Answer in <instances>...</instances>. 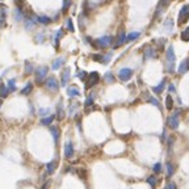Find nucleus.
Segmentation results:
<instances>
[{"label": "nucleus", "mask_w": 189, "mask_h": 189, "mask_svg": "<svg viewBox=\"0 0 189 189\" xmlns=\"http://www.w3.org/2000/svg\"><path fill=\"white\" fill-rule=\"evenodd\" d=\"M175 65H176V55L173 51V46H169L167 50V71L172 74L175 71Z\"/></svg>", "instance_id": "1"}, {"label": "nucleus", "mask_w": 189, "mask_h": 189, "mask_svg": "<svg viewBox=\"0 0 189 189\" xmlns=\"http://www.w3.org/2000/svg\"><path fill=\"white\" fill-rule=\"evenodd\" d=\"M47 72H49V69L46 66H40L38 69L34 71V80L37 84H42L45 81V77L47 76Z\"/></svg>", "instance_id": "2"}, {"label": "nucleus", "mask_w": 189, "mask_h": 189, "mask_svg": "<svg viewBox=\"0 0 189 189\" xmlns=\"http://www.w3.org/2000/svg\"><path fill=\"white\" fill-rule=\"evenodd\" d=\"M179 122H180V110H176L175 113L168 116V118H167L168 128H171L172 130H176L179 128Z\"/></svg>", "instance_id": "3"}, {"label": "nucleus", "mask_w": 189, "mask_h": 189, "mask_svg": "<svg viewBox=\"0 0 189 189\" xmlns=\"http://www.w3.org/2000/svg\"><path fill=\"white\" fill-rule=\"evenodd\" d=\"M45 87H46V89H49L50 92H58L61 85L58 83V80L55 79V76H49L45 80Z\"/></svg>", "instance_id": "4"}, {"label": "nucleus", "mask_w": 189, "mask_h": 189, "mask_svg": "<svg viewBox=\"0 0 189 189\" xmlns=\"http://www.w3.org/2000/svg\"><path fill=\"white\" fill-rule=\"evenodd\" d=\"M112 42H113V37L104 36V37L97 38V40L95 41V45L97 47H101V49H105V47H108V46L112 45Z\"/></svg>", "instance_id": "5"}, {"label": "nucleus", "mask_w": 189, "mask_h": 189, "mask_svg": "<svg viewBox=\"0 0 189 189\" xmlns=\"http://www.w3.org/2000/svg\"><path fill=\"white\" fill-rule=\"evenodd\" d=\"M100 79V75H99V72H91V74L87 76V83H85V89H89L91 87H93L95 84H97V81Z\"/></svg>", "instance_id": "6"}, {"label": "nucleus", "mask_w": 189, "mask_h": 189, "mask_svg": "<svg viewBox=\"0 0 189 189\" xmlns=\"http://www.w3.org/2000/svg\"><path fill=\"white\" fill-rule=\"evenodd\" d=\"M188 18H189V6L185 4V6L181 7L180 12H179L177 21H179V24H184V22H187Z\"/></svg>", "instance_id": "7"}, {"label": "nucleus", "mask_w": 189, "mask_h": 189, "mask_svg": "<svg viewBox=\"0 0 189 189\" xmlns=\"http://www.w3.org/2000/svg\"><path fill=\"white\" fill-rule=\"evenodd\" d=\"M132 76H133V70L129 69V67H125V69H121L118 71V77L122 81H129L132 79Z\"/></svg>", "instance_id": "8"}, {"label": "nucleus", "mask_w": 189, "mask_h": 189, "mask_svg": "<svg viewBox=\"0 0 189 189\" xmlns=\"http://www.w3.org/2000/svg\"><path fill=\"white\" fill-rule=\"evenodd\" d=\"M63 152H65V158H66V159H71V158L75 155L74 144H72L70 140H67V142L65 143V147H63Z\"/></svg>", "instance_id": "9"}, {"label": "nucleus", "mask_w": 189, "mask_h": 189, "mask_svg": "<svg viewBox=\"0 0 189 189\" xmlns=\"http://www.w3.org/2000/svg\"><path fill=\"white\" fill-rule=\"evenodd\" d=\"M50 133H51V137L53 140L55 142V144L59 143V139H61V129L58 126H50Z\"/></svg>", "instance_id": "10"}, {"label": "nucleus", "mask_w": 189, "mask_h": 189, "mask_svg": "<svg viewBox=\"0 0 189 189\" xmlns=\"http://www.w3.org/2000/svg\"><path fill=\"white\" fill-rule=\"evenodd\" d=\"M70 79H71V71H70V69H66L65 71L62 72V76H61V85H62V87H66L67 84H69Z\"/></svg>", "instance_id": "11"}, {"label": "nucleus", "mask_w": 189, "mask_h": 189, "mask_svg": "<svg viewBox=\"0 0 189 189\" xmlns=\"http://www.w3.org/2000/svg\"><path fill=\"white\" fill-rule=\"evenodd\" d=\"M63 37V29H58V30L54 33V40H53V43H54V47L58 49L59 47V42H61V38Z\"/></svg>", "instance_id": "12"}, {"label": "nucleus", "mask_w": 189, "mask_h": 189, "mask_svg": "<svg viewBox=\"0 0 189 189\" xmlns=\"http://www.w3.org/2000/svg\"><path fill=\"white\" fill-rule=\"evenodd\" d=\"M67 95H69V97H77V96H80V91L76 85H71L67 88Z\"/></svg>", "instance_id": "13"}, {"label": "nucleus", "mask_w": 189, "mask_h": 189, "mask_svg": "<svg viewBox=\"0 0 189 189\" xmlns=\"http://www.w3.org/2000/svg\"><path fill=\"white\" fill-rule=\"evenodd\" d=\"M177 71H179V74H185L187 71H189V58L188 59H184L180 65H179Z\"/></svg>", "instance_id": "14"}, {"label": "nucleus", "mask_w": 189, "mask_h": 189, "mask_svg": "<svg viewBox=\"0 0 189 189\" xmlns=\"http://www.w3.org/2000/svg\"><path fill=\"white\" fill-rule=\"evenodd\" d=\"M63 65H65V58H63V57H59V58H57V59L53 62L51 69L54 70V71H57V70H59Z\"/></svg>", "instance_id": "15"}, {"label": "nucleus", "mask_w": 189, "mask_h": 189, "mask_svg": "<svg viewBox=\"0 0 189 189\" xmlns=\"http://www.w3.org/2000/svg\"><path fill=\"white\" fill-rule=\"evenodd\" d=\"M57 169V162L55 160H51L49 163H46V172L47 175H53Z\"/></svg>", "instance_id": "16"}, {"label": "nucleus", "mask_w": 189, "mask_h": 189, "mask_svg": "<svg viewBox=\"0 0 189 189\" xmlns=\"http://www.w3.org/2000/svg\"><path fill=\"white\" fill-rule=\"evenodd\" d=\"M65 116H66V112H65V109H63V104L59 103L57 106V113H55V117L58 120H63L65 118Z\"/></svg>", "instance_id": "17"}, {"label": "nucleus", "mask_w": 189, "mask_h": 189, "mask_svg": "<svg viewBox=\"0 0 189 189\" xmlns=\"http://www.w3.org/2000/svg\"><path fill=\"white\" fill-rule=\"evenodd\" d=\"M6 17H7V7L0 4V26L6 22Z\"/></svg>", "instance_id": "18"}, {"label": "nucleus", "mask_w": 189, "mask_h": 189, "mask_svg": "<svg viewBox=\"0 0 189 189\" xmlns=\"http://www.w3.org/2000/svg\"><path fill=\"white\" fill-rule=\"evenodd\" d=\"M54 120H55V114L42 117V118H41V125H43V126H49L50 124H53V121H54Z\"/></svg>", "instance_id": "19"}, {"label": "nucleus", "mask_w": 189, "mask_h": 189, "mask_svg": "<svg viewBox=\"0 0 189 189\" xmlns=\"http://www.w3.org/2000/svg\"><path fill=\"white\" fill-rule=\"evenodd\" d=\"M126 42V34L122 32V33H120L118 37H117V41H116V45L114 47H120V46H122L124 43Z\"/></svg>", "instance_id": "20"}, {"label": "nucleus", "mask_w": 189, "mask_h": 189, "mask_svg": "<svg viewBox=\"0 0 189 189\" xmlns=\"http://www.w3.org/2000/svg\"><path fill=\"white\" fill-rule=\"evenodd\" d=\"M32 91H33V83H26V85L24 87V88L21 89V95H24V96H29L32 93Z\"/></svg>", "instance_id": "21"}, {"label": "nucleus", "mask_w": 189, "mask_h": 189, "mask_svg": "<svg viewBox=\"0 0 189 189\" xmlns=\"http://www.w3.org/2000/svg\"><path fill=\"white\" fill-rule=\"evenodd\" d=\"M164 85H166V80H162L160 83H159V85H156V87H154L152 88V91L155 92L156 95H160L162 92H163V89H164Z\"/></svg>", "instance_id": "22"}, {"label": "nucleus", "mask_w": 189, "mask_h": 189, "mask_svg": "<svg viewBox=\"0 0 189 189\" xmlns=\"http://www.w3.org/2000/svg\"><path fill=\"white\" fill-rule=\"evenodd\" d=\"M37 22L42 24V25H49V24L51 22V18L47 17V16H38L37 17Z\"/></svg>", "instance_id": "23"}, {"label": "nucleus", "mask_w": 189, "mask_h": 189, "mask_svg": "<svg viewBox=\"0 0 189 189\" xmlns=\"http://www.w3.org/2000/svg\"><path fill=\"white\" fill-rule=\"evenodd\" d=\"M139 36H140L139 32H132V33H129V34L126 36V42H132L134 40H137Z\"/></svg>", "instance_id": "24"}, {"label": "nucleus", "mask_w": 189, "mask_h": 189, "mask_svg": "<svg viewBox=\"0 0 189 189\" xmlns=\"http://www.w3.org/2000/svg\"><path fill=\"white\" fill-rule=\"evenodd\" d=\"M8 95H9V91L7 88V85L2 84V85H0V99H6Z\"/></svg>", "instance_id": "25"}, {"label": "nucleus", "mask_w": 189, "mask_h": 189, "mask_svg": "<svg viewBox=\"0 0 189 189\" xmlns=\"http://www.w3.org/2000/svg\"><path fill=\"white\" fill-rule=\"evenodd\" d=\"M7 88L9 92H14L17 89V87H16V79H9L8 80V84H7Z\"/></svg>", "instance_id": "26"}, {"label": "nucleus", "mask_w": 189, "mask_h": 189, "mask_svg": "<svg viewBox=\"0 0 189 189\" xmlns=\"http://www.w3.org/2000/svg\"><path fill=\"white\" fill-rule=\"evenodd\" d=\"M146 183L150 184V187H151L152 189H155V188H156V183H158L156 176H148V177L146 179Z\"/></svg>", "instance_id": "27"}, {"label": "nucleus", "mask_w": 189, "mask_h": 189, "mask_svg": "<svg viewBox=\"0 0 189 189\" xmlns=\"http://www.w3.org/2000/svg\"><path fill=\"white\" fill-rule=\"evenodd\" d=\"M14 18H16L17 21H20V20H24V12H22V9L21 8H16V11H14Z\"/></svg>", "instance_id": "28"}, {"label": "nucleus", "mask_w": 189, "mask_h": 189, "mask_svg": "<svg viewBox=\"0 0 189 189\" xmlns=\"http://www.w3.org/2000/svg\"><path fill=\"white\" fill-rule=\"evenodd\" d=\"M33 71H34V65H32L30 62H25V74L30 75Z\"/></svg>", "instance_id": "29"}, {"label": "nucleus", "mask_w": 189, "mask_h": 189, "mask_svg": "<svg viewBox=\"0 0 189 189\" xmlns=\"http://www.w3.org/2000/svg\"><path fill=\"white\" fill-rule=\"evenodd\" d=\"M166 108L168 110H172V108H173V100H172V97L169 95L166 97Z\"/></svg>", "instance_id": "30"}, {"label": "nucleus", "mask_w": 189, "mask_h": 189, "mask_svg": "<svg viewBox=\"0 0 189 189\" xmlns=\"http://www.w3.org/2000/svg\"><path fill=\"white\" fill-rule=\"evenodd\" d=\"M173 173H175V167H173L172 163H167V176L171 177Z\"/></svg>", "instance_id": "31"}, {"label": "nucleus", "mask_w": 189, "mask_h": 189, "mask_svg": "<svg viewBox=\"0 0 189 189\" xmlns=\"http://www.w3.org/2000/svg\"><path fill=\"white\" fill-rule=\"evenodd\" d=\"M181 40L184 42H188L189 41V28H185L183 30V33H181Z\"/></svg>", "instance_id": "32"}, {"label": "nucleus", "mask_w": 189, "mask_h": 189, "mask_svg": "<svg viewBox=\"0 0 189 189\" xmlns=\"http://www.w3.org/2000/svg\"><path fill=\"white\" fill-rule=\"evenodd\" d=\"M104 79H105L106 83H113V81H114V76H113L112 72H106V74L104 75Z\"/></svg>", "instance_id": "33"}, {"label": "nucleus", "mask_w": 189, "mask_h": 189, "mask_svg": "<svg viewBox=\"0 0 189 189\" xmlns=\"http://www.w3.org/2000/svg\"><path fill=\"white\" fill-rule=\"evenodd\" d=\"M110 59H112V53H109V54H106V55H103L101 63H103V65H108V63L110 62Z\"/></svg>", "instance_id": "34"}, {"label": "nucleus", "mask_w": 189, "mask_h": 189, "mask_svg": "<svg viewBox=\"0 0 189 189\" xmlns=\"http://www.w3.org/2000/svg\"><path fill=\"white\" fill-rule=\"evenodd\" d=\"M49 113H50L49 108H41L40 110H38V114H40L41 117H46V116H49Z\"/></svg>", "instance_id": "35"}, {"label": "nucleus", "mask_w": 189, "mask_h": 189, "mask_svg": "<svg viewBox=\"0 0 189 189\" xmlns=\"http://www.w3.org/2000/svg\"><path fill=\"white\" fill-rule=\"evenodd\" d=\"M77 106H79V105H77V104H75V103H72L70 106H69V113L70 114H75L76 112H77Z\"/></svg>", "instance_id": "36"}, {"label": "nucleus", "mask_w": 189, "mask_h": 189, "mask_svg": "<svg viewBox=\"0 0 189 189\" xmlns=\"http://www.w3.org/2000/svg\"><path fill=\"white\" fill-rule=\"evenodd\" d=\"M152 171H154V173H160L162 172V164L160 163H155L154 167H152Z\"/></svg>", "instance_id": "37"}, {"label": "nucleus", "mask_w": 189, "mask_h": 189, "mask_svg": "<svg viewBox=\"0 0 189 189\" xmlns=\"http://www.w3.org/2000/svg\"><path fill=\"white\" fill-rule=\"evenodd\" d=\"M71 6V0H63V7H62V12H66L67 9Z\"/></svg>", "instance_id": "38"}, {"label": "nucleus", "mask_w": 189, "mask_h": 189, "mask_svg": "<svg viewBox=\"0 0 189 189\" xmlns=\"http://www.w3.org/2000/svg\"><path fill=\"white\" fill-rule=\"evenodd\" d=\"M87 76H88V74H87L85 71H77V77H79L80 80H85L87 79Z\"/></svg>", "instance_id": "39"}, {"label": "nucleus", "mask_w": 189, "mask_h": 189, "mask_svg": "<svg viewBox=\"0 0 189 189\" xmlns=\"http://www.w3.org/2000/svg\"><path fill=\"white\" fill-rule=\"evenodd\" d=\"M154 57H155V50L150 47V49L146 50V58L148 59V58H154Z\"/></svg>", "instance_id": "40"}, {"label": "nucleus", "mask_w": 189, "mask_h": 189, "mask_svg": "<svg viewBox=\"0 0 189 189\" xmlns=\"http://www.w3.org/2000/svg\"><path fill=\"white\" fill-rule=\"evenodd\" d=\"M92 104H93V95L88 96V97H87V100H85V103H84L85 106H91Z\"/></svg>", "instance_id": "41"}, {"label": "nucleus", "mask_w": 189, "mask_h": 189, "mask_svg": "<svg viewBox=\"0 0 189 189\" xmlns=\"http://www.w3.org/2000/svg\"><path fill=\"white\" fill-rule=\"evenodd\" d=\"M66 26H67V29H69L70 32H74V30H75V29H74V25H72V21H71V18H67Z\"/></svg>", "instance_id": "42"}, {"label": "nucleus", "mask_w": 189, "mask_h": 189, "mask_svg": "<svg viewBox=\"0 0 189 189\" xmlns=\"http://www.w3.org/2000/svg\"><path fill=\"white\" fill-rule=\"evenodd\" d=\"M148 103H151L152 105L158 106V108H159V106H160V104H159V101H158L156 99H155V97H150V99H148Z\"/></svg>", "instance_id": "43"}, {"label": "nucleus", "mask_w": 189, "mask_h": 189, "mask_svg": "<svg viewBox=\"0 0 189 189\" xmlns=\"http://www.w3.org/2000/svg\"><path fill=\"white\" fill-rule=\"evenodd\" d=\"M166 189H177V187H176V184H175V183L171 181V183H168V184H167Z\"/></svg>", "instance_id": "44"}, {"label": "nucleus", "mask_w": 189, "mask_h": 189, "mask_svg": "<svg viewBox=\"0 0 189 189\" xmlns=\"http://www.w3.org/2000/svg\"><path fill=\"white\" fill-rule=\"evenodd\" d=\"M36 40H37L38 43H42V42H43V34H42V33H40V34L36 37Z\"/></svg>", "instance_id": "45"}, {"label": "nucleus", "mask_w": 189, "mask_h": 189, "mask_svg": "<svg viewBox=\"0 0 189 189\" xmlns=\"http://www.w3.org/2000/svg\"><path fill=\"white\" fill-rule=\"evenodd\" d=\"M77 172H79V175H80V177H81V179H84V177H85V172L83 171V169H79V171H77Z\"/></svg>", "instance_id": "46"}, {"label": "nucleus", "mask_w": 189, "mask_h": 189, "mask_svg": "<svg viewBox=\"0 0 189 189\" xmlns=\"http://www.w3.org/2000/svg\"><path fill=\"white\" fill-rule=\"evenodd\" d=\"M49 185H50V181H46V183L42 185V189H49Z\"/></svg>", "instance_id": "47"}, {"label": "nucleus", "mask_w": 189, "mask_h": 189, "mask_svg": "<svg viewBox=\"0 0 189 189\" xmlns=\"http://www.w3.org/2000/svg\"><path fill=\"white\" fill-rule=\"evenodd\" d=\"M175 85H173V84H169V92H172V93H175Z\"/></svg>", "instance_id": "48"}, {"label": "nucleus", "mask_w": 189, "mask_h": 189, "mask_svg": "<svg viewBox=\"0 0 189 189\" xmlns=\"http://www.w3.org/2000/svg\"><path fill=\"white\" fill-rule=\"evenodd\" d=\"M2 105H3V99H0V108H2Z\"/></svg>", "instance_id": "49"}, {"label": "nucleus", "mask_w": 189, "mask_h": 189, "mask_svg": "<svg viewBox=\"0 0 189 189\" xmlns=\"http://www.w3.org/2000/svg\"><path fill=\"white\" fill-rule=\"evenodd\" d=\"M18 2H22V0H18Z\"/></svg>", "instance_id": "50"}]
</instances>
